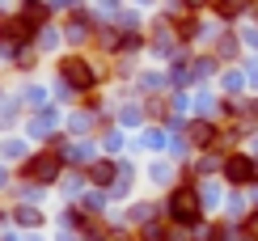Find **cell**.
I'll return each mask as SVG.
<instances>
[{
  "instance_id": "2",
  "label": "cell",
  "mask_w": 258,
  "mask_h": 241,
  "mask_svg": "<svg viewBox=\"0 0 258 241\" xmlns=\"http://www.w3.org/2000/svg\"><path fill=\"white\" fill-rule=\"evenodd\" d=\"M59 76L72 85V89H93V68H89L81 55H68V59H63V64H59Z\"/></svg>"
},
{
  "instance_id": "10",
  "label": "cell",
  "mask_w": 258,
  "mask_h": 241,
  "mask_svg": "<svg viewBox=\"0 0 258 241\" xmlns=\"http://www.w3.org/2000/svg\"><path fill=\"white\" fill-rule=\"evenodd\" d=\"M245 228H250V233L258 237V216H250V224H245Z\"/></svg>"
},
{
  "instance_id": "1",
  "label": "cell",
  "mask_w": 258,
  "mask_h": 241,
  "mask_svg": "<svg viewBox=\"0 0 258 241\" xmlns=\"http://www.w3.org/2000/svg\"><path fill=\"white\" fill-rule=\"evenodd\" d=\"M165 212L174 216L178 224H195V220H199V195L190 191V186H178V191L169 195V203H165Z\"/></svg>"
},
{
  "instance_id": "8",
  "label": "cell",
  "mask_w": 258,
  "mask_h": 241,
  "mask_svg": "<svg viewBox=\"0 0 258 241\" xmlns=\"http://www.w3.org/2000/svg\"><path fill=\"white\" fill-rule=\"evenodd\" d=\"M17 220H21V224H38L42 216H38V212H17Z\"/></svg>"
},
{
  "instance_id": "4",
  "label": "cell",
  "mask_w": 258,
  "mask_h": 241,
  "mask_svg": "<svg viewBox=\"0 0 258 241\" xmlns=\"http://www.w3.org/2000/svg\"><path fill=\"white\" fill-rule=\"evenodd\" d=\"M254 173H258V165L250 157H224V178L229 182H250Z\"/></svg>"
},
{
  "instance_id": "6",
  "label": "cell",
  "mask_w": 258,
  "mask_h": 241,
  "mask_svg": "<svg viewBox=\"0 0 258 241\" xmlns=\"http://www.w3.org/2000/svg\"><path fill=\"white\" fill-rule=\"evenodd\" d=\"M190 136H195V144H212V140H216V127H212V123H195Z\"/></svg>"
},
{
  "instance_id": "9",
  "label": "cell",
  "mask_w": 258,
  "mask_h": 241,
  "mask_svg": "<svg viewBox=\"0 0 258 241\" xmlns=\"http://www.w3.org/2000/svg\"><path fill=\"white\" fill-rule=\"evenodd\" d=\"M144 241H161V224H148L144 228Z\"/></svg>"
},
{
  "instance_id": "5",
  "label": "cell",
  "mask_w": 258,
  "mask_h": 241,
  "mask_svg": "<svg viewBox=\"0 0 258 241\" xmlns=\"http://www.w3.org/2000/svg\"><path fill=\"white\" fill-rule=\"evenodd\" d=\"M26 38H30L26 17H5L0 21V42H26Z\"/></svg>"
},
{
  "instance_id": "3",
  "label": "cell",
  "mask_w": 258,
  "mask_h": 241,
  "mask_svg": "<svg viewBox=\"0 0 258 241\" xmlns=\"http://www.w3.org/2000/svg\"><path fill=\"white\" fill-rule=\"evenodd\" d=\"M21 173L34 178V182H51V178H59V157H55V152H38L34 161L21 165Z\"/></svg>"
},
{
  "instance_id": "7",
  "label": "cell",
  "mask_w": 258,
  "mask_h": 241,
  "mask_svg": "<svg viewBox=\"0 0 258 241\" xmlns=\"http://www.w3.org/2000/svg\"><path fill=\"white\" fill-rule=\"evenodd\" d=\"M89 173H93V182H110L114 178V161H98Z\"/></svg>"
}]
</instances>
